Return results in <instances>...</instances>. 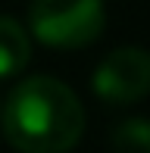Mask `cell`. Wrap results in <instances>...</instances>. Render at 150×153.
<instances>
[{"label":"cell","mask_w":150,"mask_h":153,"mask_svg":"<svg viewBox=\"0 0 150 153\" xmlns=\"http://www.w3.org/2000/svg\"><path fill=\"white\" fill-rule=\"evenodd\" d=\"M31 34L56 50H78L103 34V0H35L28 6Z\"/></svg>","instance_id":"cell-2"},{"label":"cell","mask_w":150,"mask_h":153,"mask_svg":"<svg viewBox=\"0 0 150 153\" xmlns=\"http://www.w3.org/2000/svg\"><path fill=\"white\" fill-rule=\"evenodd\" d=\"M3 134L19 153H69L85 134V106L66 81L31 75L6 97Z\"/></svg>","instance_id":"cell-1"},{"label":"cell","mask_w":150,"mask_h":153,"mask_svg":"<svg viewBox=\"0 0 150 153\" xmlns=\"http://www.w3.org/2000/svg\"><path fill=\"white\" fill-rule=\"evenodd\" d=\"M113 153H150V122L147 119H125L113 128L110 137Z\"/></svg>","instance_id":"cell-5"},{"label":"cell","mask_w":150,"mask_h":153,"mask_svg":"<svg viewBox=\"0 0 150 153\" xmlns=\"http://www.w3.org/2000/svg\"><path fill=\"white\" fill-rule=\"evenodd\" d=\"M31 59V38L13 16H0V78L19 75Z\"/></svg>","instance_id":"cell-4"},{"label":"cell","mask_w":150,"mask_h":153,"mask_svg":"<svg viewBox=\"0 0 150 153\" xmlns=\"http://www.w3.org/2000/svg\"><path fill=\"white\" fill-rule=\"evenodd\" d=\"M94 94L106 103L125 106L150 94V53L144 47H119L94 72Z\"/></svg>","instance_id":"cell-3"}]
</instances>
